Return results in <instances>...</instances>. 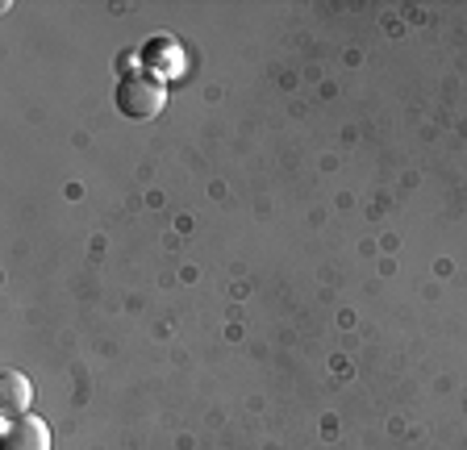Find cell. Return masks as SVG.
I'll list each match as a JSON object with an SVG mask.
<instances>
[{
  "label": "cell",
  "instance_id": "cell-1",
  "mask_svg": "<svg viewBox=\"0 0 467 450\" xmlns=\"http://www.w3.org/2000/svg\"><path fill=\"white\" fill-rule=\"evenodd\" d=\"M117 113L130 121H155L167 105V84L150 71H126V76L117 79Z\"/></svg>",
  "mask_w": 467,
  "mask_h": 450
},
{
  "label": "cell",
  "instance_id": "cell-2",
  "mask_svg": "<svg viewBox=\"0 0 467 450\" xmlns=\"http://www.w3.org/2000/svg\"><path fill=\"white\" fill-rule=\"evenodd\" d=\"M0 450H50V425L38 417V413H26V417L5 425Z\"/></svg>",
  "mask_w": 467,
  "mask_h": 450
},
{
  "label": "cell",
  "instance_id": "cell-3",
  "mask_svg": "<svg viewBox=\"0 0 467 450\" xmlns=\"http://www.w3.org/2000/svg\"><path fill=\"white\" fill-rule=\"evenodd\" d=\"M29 401H34V384L26 380L21 372H5L0 375V413L9 421L26 417L29 413Z\"/></svg>",
  "mask_w": 467,
  "mask_h": 450
},
{
  "label": "cell",
  "instance_id": "cell-4",
  "mask_svg": "<svg viewBox=\"0 0 467 450\" xmlns=\"http://www.w3.org/2000/svg\"><path fill=\"white\" fill-rule=\"evenodd\" d=\"M175 50H180V46H175L171 38H155V42H150V46H146L142 63H146V67H150V76H159V79H163L167 71L175 67V59H180Z\"/></svg>",
  "mask_w": 467,
  "mask_h": 450
}]
</instances>
